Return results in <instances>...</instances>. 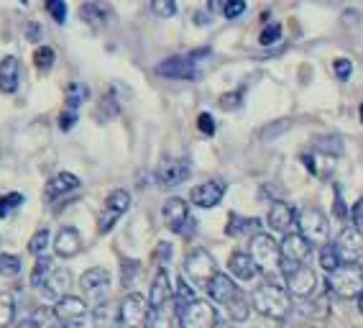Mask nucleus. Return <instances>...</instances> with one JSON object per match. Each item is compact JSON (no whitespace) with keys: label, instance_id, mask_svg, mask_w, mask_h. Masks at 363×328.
<instances>
[{"label":"nucleus","instance_id":"1","mask_svg":"<svg viewBox=\"0 0 363 328\" xmlns=\"http://www.w3.org/2000/svg\"><path fill=\"white\" fill-rule=\"evenodd\" d=\"M251 308H256L261 315L272 318V321H284L286 315L292 313V297L277 283H264L253 290Z\"/></svg>","mask_w":363,"mask_h":328},{"label":"nucleus","instance_id":"2","mask_svg":"<svg viewBox=\"0 0 363 328\" xmlns=\"http://www.w3.org/2000/svg\"><path fill=\"white\" fill-rule=\"evenodd\" d=\"M248 256L253 259L256 269H259V272H264L266 277L281 275L279 244L274 241V236L264 234V231H261V234H256V236L251 239V251H248Z\"/></svg>","mask_w":363,"mask_h":328},{"label":"nucleus","instance_id":"3","mask_svg":"<svg viewBox=\"0 0 363 328\" xmlns=\"http://www.w3.org/2000/svg\"><path fill=\"white\" fill-rule=\"evenodd\" d=\"M328 290L333 295L353 300L363 295V269L361 264H340L335 272L328 275Z\"/></svg>","mask_w":363,"mask_h":328},{"label":"nucleus","instance_id":"4","mask_svg":"<svg viewBox=\"0 0 363 328\" xmlns=\"http://www.w3.org/2000/svg\"><path fill=\"white\" fill-rule=\"evenodd\" d=\"M297 234L305 239L310 246H315V244L325 246L328 236H330V221H328V216H325L320 208L307 205V208H302L297 213Z\"/></svg>","mask_w":363,"mask_h":328},{"label":"nucleus","instance_id":"5","mask_svg":"<svg viewBox=\"0 0 363 328\" xmlns=\"http://www.w3.org/2000/svg\"><path fill=\"white\" fill-rule=\"evenodd\" d=\"M218 275V262H215V256L210 254L208 249H192L184 259V280L192 283V288H208L210 280Z\"/></svg>","mask_w":363,"mask_h":328},{"label":"nucleus","instance_id":"6","mask_svg":"<svg viewBox=\"0 0 363 328\" xmlns=\"http://www.w3.org/2000/svg\"><path fill=\"white\" fill-rule=\"evenodd\" d=\"M281 277L289 297H310L318 288V275L307 264H281Z\"/></svg>","mask_w":363,"mask_h":328},{"label":"nucleus","instance_id":"7","mask_svg":"<svg viewBox=\"0 0 363 328\" xmlns=\"http://www.w3.org/2000/svg\"><path fill=\"white\" fill-rule=\"evenodd\" d=\"M149 300L138 293H128L123 297V302L118 305V323L123 328H146V321H149Z\"/></svg>","mask_w":363,"mask_h":328},{"label":"nucleus","instance_id":"8","mask_svg":"<svg viewBox=\"0 0 363 328\" xmlns=\"http://www.w3.org/2000/svg\"><path fill=\"white\" fill-rule=\"evenodd\" d=\"M79 285H82L84 297H87L92 305H100V302L108 300V293H111V272L103 267H92L82 275Z\"/></svg>","mask_w":363,"mask_h":328},{"label":"nucleus","instance_id":"9","mask_svg":"<svg viewBox=\"0 0 363 328\" xmlns=\"http://www.w3.org/2000/svg\"><path fill=\"white\" fill-rule=\"evenodd\" d=\"M128 208H130V192L123 190V187L113 190L108 195V200H105V213L100 216V226H98L100 234H111L116 229L118 218L123 216V213H128Z\"/></svg>","mask_w":363,"mask_h":328},{"label":"nucleus","instance_id":"10","mask_svg":"<svg viewBox=\"0 0 363 328\" xmlns=\"http://www.w3.org/2000/svg\"><path fill=\"white\" fill-rule=\"evenodd\" d=\"M54 315L62 321V326L77 328L87 321L90 308H87V300H82V297L67 295V297H62V300H57V305H54Z\"/></svg>","mask_w":363,"mask_h":328},{"label":"nucleus","instance_id":"11","mask_svg":"<svg viewBox=\"0 0 363 328\" xmlns=\"http://www.w3.org/2000/svg\"><path fill=\"white\" fill-rule=\"evenodd\" d=\"M162 218L174 234H189L192 224H197V221L189 218V205L182 197H169L162 208Z\"/></svg>","mask_w":363,"mask_h":328},{"label":"nucleus","instance_id":"12","mask_svg":"<svg viewBox=\"0 0 363 328\" xmlns=\"http://www.w3.org/2000/svg\"><path fill=\"white\" fill-rule=\"evenodd\" d=\"M182 328H215L218 323V310L208 300H195L187 310L179 313Z\"/></svg>","mask_w":363,"mask_h":328},{"label":"nucleus","instance_id":"13","mask_svg":"<svg viewBox=\"0 0 363 328\" xmlns=\"http://www.w3.org/2000/svg\"><path fill=\"white\" fill-rule=\"evenodd\" d=\"M333 246L340 256V264H356L358 259H363V234L353 226L340 231V236Z\"/></svg>","mask_w":363,"mask_h":328},{"label":"nucleus","instance_id":"14","mask_svg":"<svg viewBox=\"0 0 363 328\" xmlns=\"http://www.w3.org/2000/svg\"><path fill=\"white\" fill-rule=\"evenodd\" d=\"M192 175V164L189 159H164L159 164V170H156V180L162 187H177L182 185L184 180Z\"/></svg>","mask_w":363,"mask_h":328},{"label":"nucleus","instance_id":"15","mask_svg":"<svg viewBox=\"0 0 363 328\" xmlns=\"http://www.w3.org/2000/svg\"><path fill=\"white\" fill-rule=\"evenodd\" d=\"M279 251H281V264H305L312 254V246L299 236L297 231H292V234H286L281 239Z\"/></svg>","mask_w":363,"mask_h":328},{"label":"nucleus","instance_id":"16","mask_svg":"<svg viewBox=\"0 0 363 328\" xmlns=\"http://www.w3.org/2000/svg\"><path fill=\"white\" fill-rule=\"evenodd\" d=\"M266 224L272 226V231L286 236L297 226V210L289 203H284V200H274V205L269 208V216H266Z\"/></svg>","mask_w":363,"mask_h":328},{"label":"nucleus","instance_id":"17","mask_svg":"<svg viewBox=\"0 0 363 328\" xmlns=\"http://www.w3.org/2000/svg\"><path fill=\"white\" fill-rule=\"evenodd\" d=\"M154 72L167 80H195L197 67H195V60H189V57H169L162 65H156Z\"/></svg>","mask_w":363,"mask_h":328},{"label":"nucleus","instance_id":"18","mask_svg":"<svg viewBox=\"0 0 363 328\" xmlns=\"http://www.w3.org/2000/svg\"><path fill=\"white\" fill-rule=\"evenodd\" d=\"M172 297H174V285L169 280L167 269H159L149 290V308L151 310L167 308V305H172Z\"/></svg>","mask_w":363,"mask_h":328},{"label":"nucleus","instance_id":"19","mask_svg":"<svg viewBox=\"0 0 363 328\" xmlns=\"http://www.w3.org/2000/svg\"><path fill=\"white\" fill-rule=\"evenodd\" d=\"M223 195H225V182H220V180H208V182L192 187L189 200H192L197 208H215V205L223 200Z\"/></svg>","mask_w":363,"mask_h":328},{"label":"nucleus","instance_id":"20","mask_svg":"<svg viewBox=\"0 0 363 328\" xmlns=\"http://www.w3.org/2000/svg\"><path fill=\"white\" fill-rule=\"evenodd\" d=\"M54 251L57 256L62 259H72V256H77L82 251V236H79L77 229H72V226H62L57 231V239H54Z\"/></svg>","mask_w":363,"mask_h":328},{"label":"nucleus","instance_id":"21","mask_svg":"<svg viewBox=\"0 0 363 328\" xmlns=\"http://www.w3.org/2000/svg\"><path fill=\"white\" fill-rule=\"evenodd\" d=\"M44 293L49 297H54V300H62V297L69 295V288H72V275H69V269L65 267H54L52 269V275L44 280Z\"/></svg>","mask_w":363,"mask_h":328},{"label":"nucleus","instance_id":"22","mask_svg":"<svg viewBox=\"0 0 363 328\" xmlns=\"http://www.w3.org/2000/svg\"><path fill=\"white\" fill-rule=\"evenodd\" d=\"M208 293H210V297H213L215 302H220V305H228V302L233 300L235 295H240L238 285H235L233 280L225 275V272H218V275L210 280Z\"/></svg>","mask_w":363,"mask_h":328},{"label":"nucleus","instance_id":"23","mask_svg":"<svg viewBox=\"0 0 363 328\" xmlns=\"http://www.w3.org/2000/svg\"><path fill=\"white\" fill-rule=\"evenodd\" d=\"M79 187H82L79 177H74L72 172H59V175H54V177L49 180V185H46V197H49V200L65 197V195H69V192H77Z\"/></svg>","mask_w":363,"mask_h":328},{"label":"nucleus","instance_id":"24","mask_svg":"<svg viewBox=\"0 0 363 328\" xmlns=\"http://www.w3.org/2000/svg\"><path fill=\"white\" fill-rule=\"evenodd\" d=\"M21 85V65L16 57H6L0 62V92L13 95Z\"/></svg>","mask_w":363,"mask_h":328},{"label":"nucleus","instance_id":"25","mask_svg":"<svg viewBox=\"0 0 363 328\" xmlns=\"http://www.w3.org/2000/svg\"><path fill=\"white\" fill-rule=\"evenodd\" d=\"M228 269H230V275H233L235 280H243V283H248V280H253V277L259 275V269H256V264H253V259L246 254V251H235V254H230Z\"/></svg>","mask_w":363,"mask_h":328},{"label":"nucleus","instance_id":"26","mask_svg":"<svg viewBox=\"0 0 363 328\" xmlns=\"http://www.w3.org/2000/svg\"><path fill=\"white\" fill-rule=\"evenodd\" d=\"M302 159H305L307 170L312 175H318V177H330L333 170H335V157L323 154V151H312V154H305Z\"/></svg>","mask_w":363,"mask_h":328},{"label":"nucleus","instance_id":"27","mask_svg":"<svg viewBox=\"0 0 363 328\" xmlns=\"http://www.w3.org/2000/svg\"><path fill=\"white\" fill-rule=\"evenodd\" d=\"M146 328H182L179 313L174 310V305H167V308L151 310Z\"/></svg>","mask_w":363,"mask_h":328},{"label":"nucleus","instance_id":"28","mask_svg":"<svg viewBox=\"0 0 363 328\" xmlns=\"http://www.w3.org/2000/svg\"><path fill=\"white\" fill-rule=\"evenodd\" d=\"M228 236H256V234H261V221L259 218H240V216H233L230 218V224H228L225 229Z\"/></svg>","mask_w":363,"mask_h":328},{"label":"nucleus","instance_id":"29","mask_svg":"<svg viewBox=\"0 0 363 328\" xmlns=\"http://www.w3.org/2000/svg\"><path fill=\"white\" fill-rule=\"evenodd\" d=\"M195 300H197L195 288H192L184 277H179V283L174 285V297H172V302H174V310H177V313H182V310H187Z\"/></svg>","mask_w":363,"mask_h":328},{"label":"nucleus","instance_id":"30","mask_svg":"<svg viewBox=\"0 0 363 328\" xmlns=\"http://www.w3.org/2000/svg\"><path fill=\"white\" fill-rule=\"evenodd\" d=\"M87 98H90V90H87V85H82V82H69V85H67V92H65L67 111L77 113V108Z\"/></svg>","mask_w":363,"mask_h":328},{"label":"nucleus","instance_id":"31","mask_svg":"<svg viewBox=\"0 0 363 328\" xmlns=\"http://www.w3.org/2000/svg\"><path fill=\"white\" fill-rule=\"evenodd\" d=\"M92 321L98 323L100 328H111L113 321H118V305H113V302H100V305H95V310H92Z\"/></svg>","mask_w":363,"mask_h":328},{"label":"nucleus","instance_id":"32","mask_svg":"<svg viewBox=\"0 0 363 328\" xmlns=\"http://www.w3.org/2000/svg\"><path fill=\"white\" fill-rule=\"evenodd\" d=\"M225 308H228V315H230V321L233 323H246L248 315H251V302H248L243 295H235Z\"/></svg>","mask_w":363,"mask_h":328},{"label":"nucleus","instance_id":"33","mask_svg":"<svg viewBox=\"0 0 363 328\" xmlns=\"http://www.w3.org/2000/svg\"><path fill=\"white\" fill-rule=\"evenodd\" d=\"M16 318V300L11 293H0V328H11Z\"/></svg>","mask_w":363,"mask_h":328},{"label":"nucleus","instance_id":"34","mask_svg":"<svg viewBox=\"0 0 363 328\" xmlns=\"http://www.w3.org/2000/svg\"><path fill=\"white\" fill-rule=\"evenodd\" d=\"M52 269H54V262L49 259V256H39L36 259V264H33V272H31V285H36V288H41L44 285V280L49 275H52Z\"/></svg>","mask_w":363,"mask_h":328},{"label":"nucleus","instance_id":"35","mask_svg":"<svg viewBox=\"0 0 363 328\" xmlns=\"http://www.w3.org/2000/svg\"><path fill=\"white\" fill-rule=\"evenodd\" d=\"M320 267H323L328 275L340 267V256H337V251H335V246H333V244H325V246H320Z\"/></svg>","mask_w":363,"mask_h":328},{"label":"nucleus","instance_id":"36","mask_svg":"<svg viewBox=\"0 0 363 328\" xmlns=\"http://www.w3.org/2000/svg\"><path fill=\"white\" fill-rule=\"evenodd\" d=\"M54 60H57V54H54L52 46H39L36 54H33V65H36V70L44 75L54 67Z\"/></svg>","mask_w":363,"mask_h":328},{"label":"nucleus","instance_id":"37","mask_svg":"<svg viewBox=\"0 0 363 328\" xmlns=\"http://www.w3.org/2000/svg\"><path fill=\"white\" fill-rule=\"evenodd\" d=\"M21 256L16 254H0V277H18L21 275Z\"/></svg>","mask_w":363,"mask_h":328},{"label":"nucleus","instance_id":"38","mask_svg":"<svg viewBox=\"0 0 363 328\" xmlns=\"http://www.w3.org/2000/svg\"><path fill=\"white\" fill-rule=\"evenodd\" d=\"M46 249H49V229H39L31 236V241H28V251L39 259V256H44Z\"/></svg>","mask_w":363,"mask_h":328},{"label":"nucleus","instance_id":"39","mask_svg":"<svg viewBox=\"0 0 363 328\" xmlns=\"http://www.w3.org/2000/svg\"><path fill=\"white\" fill-rule=\"evenodd\" d=\"M23 205V195L21 192H8V195H0V218H8L13 210H18Z\"/></svg>","mask_w":363,"mask_h":328},{"label":"nucleus","instance_id":"40","mask_svg":"<svg viewBox=\"0 0 363 328\" xmlns=\"http://www.w3.org/2000/svg\"><path fill=\"white\" fill-rule=\"evenodd\" d=\"M315 151H323V154H330V157L337 159V154L343 151V141H340V136H325L318 141Z\"/></svg>","mask_w":363,"mask_h":328},{"label":"nucleus","instance_id":"41","mask_svg":"<svg viewBox=\"0 0 363 328\" xmlns=\"http://www.w3.org/2000/svg\"><path fill=\"white\" fill-rule=\"evenodd\" d=\"M328 310H330V305H328V297H325V295L312 297V300L305 305V313L310 315V318H325V315H328Z\"/></svg>","mask_w":363,"mask_h":328},{"label":"nucleus","instance_id":"42","mask_svg":"<svg viewBox=\"0 0 363 328\" xmlns=\"http://www.w3.org/2000/svg\"><path fill=\"white\" fill-rule=\"evenodd\" d=\"M103 13H105L103 6H95V3H87V6H82L84 21H87V23H92V26H103V23H105Z\"/></svg>","mask_w":363,"mask_h":328},{"label":"nucleus","instance_id":"43","mask_svg":"<svg viewBox=\"0 0 363 328\" xmlns=\"http://www.w3.org/2000/svg\"><path fill=\"white\" fill-rule=\"evenodd\" d=\"M279 39H281V26H279V23H266L264 31H261V36H259V41L264 46L277 44Z\"/></svg>","mask_w":363,"mask_h":328},{"label":"nucleus","instance_id":"44","mask_svg":"<svg viewBox=\"0 0 363 328\" xmlns=\"http://www.w3.org/2000/svg\"><path fill=\"white\" fill-rule=\"evenodd\" d=\"M151 11H154L159 18H172L177 13V3L174 0H156L151 3Z\"/></svg>","mask_w":363,"mask_h":328},{"label":"nucleus","instance_id":"45","mask_svg":"<svg viewBox=\"0 0 363 328\" xmlns=\"http://www.w3.org/2000/svg\"><path fill=\"white\" fill-rule=\"evenodd\" d=\"M138 269H141V264H138L136 259H125V262H123V267H121V277H123V285H125V288H130L133 277L138 275Z\"/></svg>","mask_w":363,"mask_h":328},{"label":"nucleus","instance_id":"46","mask_svg":"<svg viewBox=\"0 0 363 328\" xmlns=\"http://www.w3.org/2000/svg\"><path fill=\"white\" fill-rule=\"evenodd\" d=\"M46 11H49V16H52L57 23H65V21H67V3L49 0V3H46Z\"/></svg>","mask_w":363,"mask_h":328},{"label":"nucleus","instance_id":"47","mask_svg":"<svg viewBox=\"0 0 363 328\" xmlns=\"http://www.w3.org/2000/svg\"><path fill=\"white\" fill-rule=\"evenodd\" d=\"M223 13H225V18H238V16L246 13V3L243 0H230V3H223Z\"/></svg>","mask_w":363,"mask_h":328},{"label":"nucleus","instance_id":"48","mask_svg":"<svg viewBox=\"0 0 363 328\" xmlns=\"http://www.w3.org/2000/svg\"><path fill=\"white\" fill-rule=\"evenodd\" d=\"M220 108L223 111H235V108H240V92H225L220 98Z\"/></svg>","mask_w":363,"mask_h":328},{"label":"nucleus","instance_id":"49","mask_svg":"<svg viewBox=\"0 0 363 328\" xmlns=\"http://www.w3.org/2000/svg\"><path fill=\"white\" fill-rule=\"evenodd\" d=\"M350 218H353V229L363 234V197H358L353 210H350Z\"/></svg>","mask_w":363,"mask_h":328},{"label":"nucleus","instance_id":"50","mask_svg":"<svg viewBox=\"0 0 363 328\" xmlns=\"http://www.w3.org/2000/svg\"><path fill=\"white\" fill-rule=\"evenodd\" d=\"M333 70H335L337 80H348L350 72H353V65H350V60H335Z\"/></svg>","mask_w":363,"mask_h":328},{"label":"nucleus","instance_id":"51","mask_svg":"<svg viewBox=\"0 0 363 328\" xmlns=\"http://www.w3.org/2000/svg\"><path fill=\"white\" fill-rule=\"evenodd\" d=\"M197 126H200V131L208 133V136H213V133H215V121H213V116H210V113H200Z\"/></svg>","mask_w":363,"mask_h":328},{"label":"nucleus","instance_id":"52","mask_svg":"<svg viewBox=\"0 0 363 328\" xmlns=\"http://www.w3.org/2000/svg\"><path fill=\"white\" fill-rule=\"evenodd\" d=\"M74 124H77V113L67 111V113H62V116H59V129H62V131H69V129H74Z\"/></svg>","mask_w":363,"mask_h":328},{"label":"nucleus","instance_id":"53","mask_svg":"<svg viewBox=\"0 0 363 328\" xmlns=\"http://www.w3.org/2000/svg\"><path fill=\"white\" fill-rule=\"evenodd\" d=\"M333 210H335L337 218H345V203H343V197H340V195L335 197V208H333Z\"/></svg>","mask_w":363,"mask_h":328},{"label":"nucleus","instance_id":"54","mask_svg":"<svg viewBox=\"0 0 363 328\" xmlns=\"http://www.w3.org/2000/svg\"><path fill=\"white\" fill-rule=\"evenodd\" d=\"M215 328H235L233 323H225V321H218L215 323Z\"/></svg>","mask_w":363,"mask_h":328},{"label":"nucleus","instance_id":"55","mask_svg":"<svg viewBox=\"0 0 363 328\" xmlns=\"http://www.w3.org/2000/svg\"><path fill=\"white\" fill-rule=\"evenodd\" d=\"M18 328H39V326H36V323H33V321H26V323H21Z\"/></svg>","mask_w":363,"mask_h":328},{"label":"nucleus","instance_id":"56","mask_svg":"<svg viewBox=\"0 0 363 328\" xmlns=\"http://www.w3.org/2000/svg\"><path fill=\"white\" fill-rule=\"evenodd\" d=\"M358 308H361V313H363V295L358 297Z\"/></svg>","mask_w":363,"mask_h":328},{"label":"nucleus","instance_id":"57","mask_svg":"<svg viewBox=\"0 0 363 328\" xmlns=\"http://www.w3.org/2000/svg\"><path fill=\"white\" fill-rule=\"evenodd\" d=\"M361 124H363V103H361Z\"/></svg>","mask_w":363,"mask_h":328},{"label":"nucleus","instance_id":"58","mask_svg":"<svg viewBox=\"0 0 363 328\" xmlns=\"http://www.w3.org/2000/svg\"><path fill=\"white\" fill-rule=\"evenodd\" d=\"M52 328H67V326H62V323H59V326H52Z\"/></svg>","mask_w":363,"mask_h":328}]
</instances>
